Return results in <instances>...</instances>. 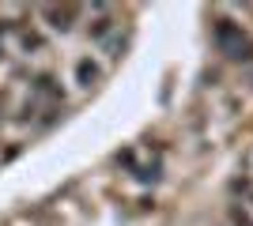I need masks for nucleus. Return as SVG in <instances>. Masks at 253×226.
<instances>
[{
	"label": "nucleus",
	"instance_id": "obj_1",
	"mask_svg": "<svg viewBox=\"0 0 253 226\" xmlns=\"http://www.w3.org/2000/svg\"><path fill=\"white\" fill-rule=\"evenodd\" d=\"M215 42L231 61H253V42L242 34V27L231 19H215Z\"/></svg>",
	"mask_w": 253,
	"mask_h": 226
},
{
	"label": "nucleus",
	"instance_id": "obj_2",
	"mask_svg": "<svg viewBox=\"0 0 253 226\" xmlns=\"http://www.w3.org/2000/svg\"><path fill=\"white\" fill-rule=\"evenodd\" d=\"M42 15H45V19H49V27H53V31H72V19H76V8H45L42 11Z\"/></svg>",
	"mask_w": 253,
	"mask_h": 226
},
{
	"label": "nucleus",
	"instance_id": "obj_3",
	"mask_svg": "<svg viewBox=\"0 0 253 226\" xmlns=\"http://www.w3.org/2000/svg\"><path fill=\"white\" fill-rule=\"evenodd\" d=\"M76 79H80V87H95L98 79H102V68H98L91 57H84V61L76 65Z\"/></svg>",
	"mask_w": 253,
	"mask_h": 226
},
{
	"label": "nucleus",
	"instance_id": "obj_4",
	"mask_svg": "<svg viewBox=\"0 0 253 226\" xmlns=\"http://www.w3.org/2000/svg\"><path fill=\"white\" fill-rule=\"evenodd\" d=\"M34 91H42V95H57V98H61V87H57V79H53V75H38V79H34Z\"/></svg>",
	"mask_w": 253,
	"mask_h": 226
},
{
	"label": "nucleus",
	"instance_id": "obj_5",
	"mask_svg": "<svg viewBox=\"0 0 253 226\" xmlns=\"http://www.w3.org/2000/svg\"><path fill=\"white\" fill-rule=\"evenodd\" d=\"M106 31H110V19H106V15H98V19L91 23V38H102Z\"/></svg>",
	"mask_w": 253,
	"mask_h": 226
},
{
	"label": "nucleus",
	"instance_id": "obj_6",
	"mask_svg": "<svg viewBox=\"0 0 253 226\" xmlns=\"http://www.w3.org/2000/svg\"><path fill=\"white\" fill-rule=\"evenodd\" d=\"M23 49H42V38L38 34H23Z\"/></svg>",
	"mask_w": 253,
	"mask_h": 226
}]
</instances>
